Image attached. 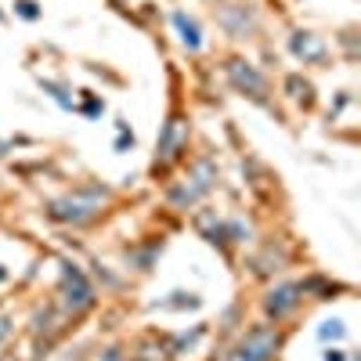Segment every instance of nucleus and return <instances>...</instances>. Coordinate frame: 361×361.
<instances>
[{
    "instance_id": "obj_1",
    "label": "nucleus",
    "mask_w": 361,
    "mask_h": 361,
    "mask_svg": "<svg viewBox=\"0 0 361 361\" xmlns=\"http://www.w3.org/2000/svg\"><path fill=\"white\" fill-rule=\"evenodd\" d=\"M102 202H105V192L102 188H87V192H76V195H66V199L51 202L47 214L54 221H66V224H83V221H90V217L98 214Z\"/></svg>"
},
{
    "instance_id": "obj_2",
    "label": "nucleus",
    "mask_w": 361,
    "mask_h": 361,
    "mask_svg": "<svg viewBox=\"0 0 361 361\" xmlns=\"http://www.w3.org/2000/svg\"><path fill=\"white\" fill-rule=\"evenodd\" d=\"M214 180H217V166L209 163V159H199L195 170H192V177L185 180V188H173V192H170V202H173L177 209H185V206H192L199 195H206L209 188H214Z\"/></svg>"
},
{
    "instance_id": "obj_3",
    "label": "nucleus",
    "mask_w": 361,
    "mask_h": 361,
    "mask_svg": "<svg viewBox=\"0 0 361 361\" xmlns=\"http://www.w3.org/2000/svg\"><path fill=\"white\" fill-rule=\"evenodd\" d=\"M279 347V333L275 329H267V325H257L246 333V340L238 343V350L231 354V361H267L271 354H275Z\"/></svg>"
},
{
    "instance_id": "obj_4",
    "label": "nucleus",
    "mask_w": 361,
    "mask_h": 361,
    "mask_svg": "<svg viewBox=\"0 0 361 361\" xmlns=\"http://www.w3.org/2000/svg\"><path fill=\"white\" fill-rule=\"evenodd\" d=\"M180 148H188V123H185L180 116H170V123L163 127V137H159V156H156V163H159V166L173 163V159L180 156Z\"/></svg>"
},
{
    "instance_id": "obj_5",
    "label": "nucleus",
    "mask_w": 361,
    "mask_h": 361,
    "mask_svg": "<svg viewBox=\"0 0 361 361\" xmlns=\"http://www.w3.org/2000/svg\"><path fill=\"white\" fill-rule=\"evenodd\" d=\"M62 279H66V307H69L73 314L83 311V307H90V300H94V289H90V282L83 279V271L73 267V264H66Z\"/></svg>"
},
{
    "instance_id": "obj_6",
    "label": "nucleus",
    "mask_w": 361,
    "mask_h": 361,
    "mask_svg": "<svg viewBox=\"0 0 361 361\" xmlns=\"http://www.w3.org/2000/svg\"><path fill=\"white\" fill-rule=\"evenodd\" d=\"M228 76H231V83L238 90H246V94H253V98H264L267 94V80L250 62H243V58H231V62H228Z\"/></svg>"
},
{
    "instance_id": "obj_7",
    "label": "nucleus",
    "mask_w": 361,
    "mask_h": 361,
    "mask_svg": "<svg viewBox=\"0 0 361 361\" xmlns=\"http://www.w3.org/2000/svg\"><path fill=\"white\" fill-rule=\"evenodd\" d=\"M300 293H304V286H296V282H286V286H279V289H271L267 300H264L267 318H275V322H279V318H286L289 311H296Z\"/></svg>"
},
{
    "instance_id": "obj_8",
    "label": "nucleus",
    "mask_w": 361,
    "mask_h": 361,
    "mask_svg": "<svg viewBox=\"0 0 361 361\" xmlns=\"http://www.w3.org/2000/svg\"><path fill=\"white\" fill-rule=\"evenodd\" d=\"M289 51L300 58V62H325L329 58V47H325V40L322 37H314V33H293V40H289Z\"/></svg>"
},
{
    "instance_id": "obj_9",
    "label": "nucleus",
    "mask_w": 361,
    "mask_h": 361,
    "mask_svg": "<svg viewBox=\"0 0 361 361\" xmlns=\"http://www.w3.org/2000/svg\"><path fill=\"white\" fill-rule=\"evenodd\" d=\"M173 25H177L180 40H185V44H188L192 51H195V47L202 44V37H199V25H195V22H192V18L185 15V11H173Z\"/></svg>"
},
{
    "instance_id": "obj_10",
    "label": "nucleus",
    "mask_w": 361,
    "mask_h": 361,
    "mask_svg": "<svg viewBox=\"0 0 361 361\" xmlns=\"http://www.w3.org/2000/svg\"><path fill=\"white\" fill-rule=\"evenodd\" d=\"M286 90L296 98V102H304V105H311V83L307 80H300V76H289L286 80Z\"/></svg>"
},
{
    "instance_id": "obj_11",
    "label": "nucleus",
    "mask_w": 361,
    "mask_h": 361,
    "mask_svg": "<svg viewBox=\"0 0 361 361\" xmlns=\"http://www.w3.org/2000/svg\"><path fill=\"white\" fill-rule=\"evenodd\" d=\"M322 340H343V325L340 322H325L322 325Z\"/></svg>"
},
{
    "instance_id": "obj_12",
    "label": "nucleus",
    "mask_w": 361,
    "mask_h": 361,
    "mask_svg": "<svg viewBox=\"0 0 361 361\" xmlns=\"http://www.w3.org/2000/svg\"><path fill=\"white\" fill-rule=\"evenodd\" d=\"M18 15H22V18H37L40 11H37V4H29V0H22V4H18Z\"/></svg>"
},
{
    "instance_id": "obj_13",
    "label": "nucleus",
    "mask_w": 361,
    "mask_h": 361,
    "mask_svg": "<svg viewBox=\"0 0 361 361\" xmlns=\"http://www.w3.org/2000/svg\"><path fill=\"white\" fill-rule=\"evenodd\" d=\"M8 333H11V322L0 318V340H8Z\"/></svg>"
},
{
    "instance_id": "obj_14",
    "label": "nucleus",
    "mask_w": 361,
    "mask_h": 361,
    "mask_svg": "<svg viewBox=\"0 0 361 361\" xmlns=\"http://www.w3.org/2000/svg\"><path fill=\"white\" fill-rule=\"evenodd\" d=\"M325 361H343V354L340 350H325Z\"/></svg>"
},
{
    "instance_id": "obj_15",
    "label": "nucleus",
    "mask_w": 361,
    "mask_h": 361,
    "mask_svg": "<svg viewBox=\"0 0 361 361\" xmlns=\"http://www.w3.org/2000/svg\"><path fill=\"white\" fill-rule=\"evenodd\" d=\"M105 361H123V350H109V357Z\"/></svg>"
}]
</instances>
